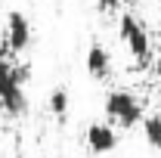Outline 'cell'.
<instances>
[{"label":"cell","mask_w":161,"mask_h":158,"mask_svg":"<svg viewBox=\"0 0 161 158\" xmlns=\"http://www.w3.org/2000/svg\"><path fill=\"white\" fill-rule=\"evenodd\" d=\"M118 31H121V40L127 43V50H130V56L146 65V62L152 59V40H149V31H146V25H142L133 13H124L118 22Z\"/></svg>","instance_id":"6da1fadb"},{"label":"cell","mask_w":161,"mask_h":158,"mask_svg":"<svg viewBox=\"0 0 161 158\" xmlns=\"http://www.w3.org/2000/svg\"><path fill=\"white\" fill-rule=\"evenodd\" d=\"M0 112H3V99H0Z\"/></svg>","instance_id":"7c38bea8"},{"label":"cell","mask_w":161,"mask_h":158,"mask_svg":"<svg viewBox=\"0 0 161 158\" xmlns=\"http://www.w3.org/2000/svg\"><path fill=\"white\" fill-rule=\"evenodd\" d=\"M105 115L121 124V127H136L146 115H142V102L130 90H112L105 96Z\"/></svg>","instance_id":"7a4b0ae2"},{"label":"cell","mask_w":161,"mask_h":158,"mask_svg":"<svg viewBox=\"0 0 161 158\" xmlns=\"http://www.w3.org/2000/svg\"><path fill=\"white\" fill-rule=\"evenodd\" d=\"M28 43H31V22L25 13L13 9L6 16V50L13 56H19L22 50H28Z\"/></svg>","instance_id":"3957f363"},{"label":"cell","mask_w":161,"mask_h":158,"mask_svg":"<svg viewBox=\"0 0 161 158\" xmlns=\"http://www.w3.org/2000/svg\"><path fill=\"white\" fill-rule=\"evenodd\" d=\"M158 47H161V22H158Z\"/></svg>","instance_id":"8fae6325"},{"label":"cell","mask_w":161,"mask_h":158,"mask_svg":"<svg viewBox=\"0 0 161 158\" xmlns=\"http://www.w3.org/2000/svg\"><path fill=\"white\" fill-rule=\"evenodd\" d=\"M0 99H3V112H6V115H13V118L25 115V109H28V99H25V84L19 81V75H16V71H13L9 78L0 81Z\"/></svg>","instance_id":"277c9868"},{"label":"cell","mask_w":161,"mask_h":158,"mask_svg":"<svg viewBox=\"0 0 161 158\" xmlns=\"http://www.w3.org/2000/svg\"><path fill=\"white\" fill-rule=\"evenodd\" d=\"M0 31H3V25H0Z\"/></svg>","instance_id":"5bb4252c"},{"label":"cell","mask_w":161,"mask_h":158,"mask_svg":"<svg viewBox=\"0 0 161 158\" xmlns=\"http://www.w3.org/2000/svg\"><path fill=\"white\" fill-rule=\"evenodd\" d=\"M87 75L96 81L112 75V56L102 43H90V50H87Z\"/></svg>","instance_id":"8992f818"},{"label":"cell","mask_w":161,"mask_h":158,"mask_svg":"<svg viewBox=\"0 0 161 158\" xmlns=\"http://www.w3.org/2000/svg\"><path fill=\"white\" fill-rule=\"evenodd\" d=\"M87 158H99V155H87Z\"/></svg>","instance_id":"4fadbf2b"},{"label":"cell","mask_w":161,"mask_h":158,"mask_svg":"<svg viewBox=\"0 0 161 158\" xmlns=\"http://www.w3.org/2000/svg\"><path fill=\"white\" fill-rule=\"evenodd\" d=\"M47 105H50V112H53L56 118H62V115L68 112V90H65V87H56V90L50 93V102H47Z\"/></svg>","instance_id":"ba28073f"},{"label":"cell","mask_w":161,"mask_h":158,"mask_svg":"<svg viewBox=\"0 0 161 158\" xmlns=\"http://www.w3.org/2000/svg\"><path fill=\"white\" fill-rule=\"evenodd\" d=\"M152 71H155V78L161 81V56H158V59H155V65H152Z\"/></svg>","instance_id":"30bf717a"},{"label":"cell","mask_w":161,"mask_h":158,"mask_svg":"<svg viewBox=\"0 0 161 158\" xmlns=\"http://www.w3.org/2000/svg\"><path fill=\"white\" fill-rule=\"evenodd\" d=\"M142 133H146V143L152 149H161V112L142 118Z\"/></svg>","instance_id":"52a82bcc"},{"label":"cell","mask_w":161,"mask_h":158,"mask_svg":"<svg viewBox=\"0 0 161 158\" xmlns=\"http://www.w3.org/2000/svg\"><path fill=\"white\" fill-rule=\"evenodd\" d=\"M87 146H90V152L93 155H105V152H112L115 146H118V133H115V127L112 124H90L87 127Z\"/></svg>","instance_id":"5b68a950"},{"label":"cell","mask_w":161,"mask_h":158,"mask_svg":"<svg viewBox=\"0 0 161 158\" xmlns=\"http://www.w3.org/2000/svg\"><path fill=\"white\" fill-rule=\"evenodd\" d=\"M124 0H96V6H99L102 13H112V9H118Z\"/></svg>","instance_id":"9c48e42d"}]
</instances>
